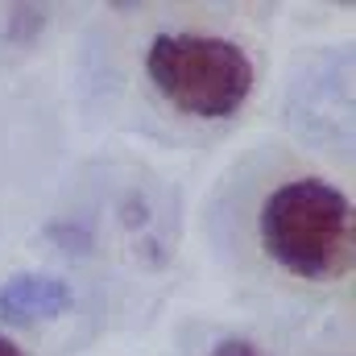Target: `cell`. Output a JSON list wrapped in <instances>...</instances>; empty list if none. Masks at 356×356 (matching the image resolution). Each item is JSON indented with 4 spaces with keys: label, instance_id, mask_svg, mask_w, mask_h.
Wrapping results in <instances>:
<instances>
[{
    "label": "cell",
    "instance_id": "6da1fadb",
    "mask_svg": "<svg viewBox=\"0 0 356 356\" xmlns=\"http://www.w3.org/2000/svg\"><path fill=\"white\" fill-rule=\"evenodd\" d=\"M261 245L294 277L332 282L353 269V203L323 178H294L261 203Z\"/></svg>",
    "mask_w": 356,
    "mask_h": 356
},
{
    "label": "cell",
    "instance_id": "7a4b0ae2",
    "mask_svg": "<svg viewBox=\"0 0 356 356\" xmlns=\"http://www.w3.org/2000/svg\"><path fill=\"white\" fill-rule=\"evenodd\" d=\"M145 71L178 112L228 120L253 95V58L216 33H158L145 50Z\"/></svg>",
    "mask_w": 356,
    "mask_h": 356
},
{
    "label": "cell",
    "instance_id": "3957f363",
    "mask_svg": "<svg viewBox=\"0 0 356 356\" xmlns=\"http://www.w3.org/2000/svg\"><path fill=\"white\" fill-rule=\"evenodd\" d=\"M71 302L75 294L58 273H13L0 286V323H13V327L46 323V319H58Z\"/></svg>",
    "mask_w": 356,
    "mask_h": 356
},
{
    "label": "cell",
    "instance_id": "277c9868",
    "mask_svg": "<svg viewBox=\"0 0 356 356\" xmlns=\"http://www.w3.org/2000/svg\"><path fill=\"white\" fill-rule=\"evenodd\" d=\"M211 356H266L261 344H253V340H245V336H228V340H220Z\"/></svg>",
    "mask_w": 356,
    "mask_h": 356
},
{
    "label": "cell",
    "instance_id": "5b68a950",
    "mask_svg": "<svg viewBox=\"0 0 356 356\" xmlns=\"http://www.w3.org/2000/svg\"><path fill=\"white\" fill-rule=\"evenodd\" d=\"M0 356H25V353H21V348H17V344H13V340L0 332Z\"/></svg>",
    "mask_w": 356,
    "mask_h": 356
}]
</instances>
